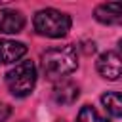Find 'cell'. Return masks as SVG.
Masks as SVG:
<instances>
[{
  "mask_svg": "<svg viewBox=\"0 0 122 122\" xmlns=\"http://www.w3.org/2000/svg\"><path fill=\"white\" fill-rule=\"evenodd\" d=\"M78 67V57L74 46H55L42 53L40 69L44 76L51 82H61L65 76L74 72Z\"/></svg>",
  "mask_w": 122,
  "mask_h": 122,
  "instance_id": "obj_1",
  "label": "cell"
},
{
  "mask_svg": "<svg viewBox=\"0 0 122 122\" xmlns=\"http://www.w3.org/2000/svg\"><path fill=\"white\" fill-rule=\"evenodd\" d=\"M32 25H34V30L42 36L61 38L71 30V17L63 11H59V10L46 8V10L36 11Z\"/></svg>",
  "mask_w": 122,
  "mask_h": 122,
  "instance_id": "obj_2",
  "label": "cell"
},
{
  "mask_svg": "<svg viewBox=\"0 0 122 122\" xmlns=\"http://www.w3.org/2000/svg\"><path fill=\"white\" fill-rule=\"evenodd\" d=\"M6 86L15 97H27L36 86V67L32 61H19L6 72Z\"/></svg>",
  "mask_w": 122,
  "mask_h": 122,
  "instance_id": "obj_3",
  "label": "cell"
},
{
  "mask_svg": "<svg viewBox=\"0 0 122 122\" xmlns=\"http://www.w3.org/2000/svg\"><path fill=\"white\" fill-rule=\"evenodd\" d=\"M97 72L105 80H118L122 76V55L116 51H105L97 59Z\"/></svg>",
  "mask_w": 122,
  "mask_h": 122,
  "instance_id": "obj_4",
  "label": "cell"
},
{
  "mask_svg": "<svg viewBox=\"0 0 122 122\" xmlns=\"http://www.w3.org/2000/svg\"><path fill=\"white\" fill-rule=\"evenodd\" d=\"M93 17L103 25H122V2L99 4L93 11Z\"/></svg>",
  "mask_w": 122,
  "mask_h": 122,
  "instance_id": "obj_5",
  "label": "cell"
},
{
  "mask_svg": "<svg viewBox=\"0 0 122 122\" xmlns=\"http://www.w3.org/2000/svg\"><path fill=\"white\" fill-rule=\"evenodd\" d=\"M25 27V15L17 10H0V32L17 34Z\"/></svg>",
  "mask_w": 122,
  "mask_h": 122,
  "instance_id": "obj_6",
  "label": "cell"
},
{
  "mask_svg": "<svg viewBox=\"0 0 122 122\" xmlns=\"http://www.w3.org/2000/svg\"><path fill=\"white\" fill-rule=\"evenodd\" d=\"M78 95H80V88L69 80L57 82L53 88V101L59 105H72L78 99Z\"/></svg>",
  "mask_w": 122,
  "mask_h": 122,
  "instance_id": "obj_7",
  "label": "cell"
},
{
  "mask_svg": "<svg viewBox=\"0 0 122 122\" xmlns=\"http://www.w3.org/2000/svg\"><path fill=\"white\" fill-rule=\"evenodd\" d=\"M27 53V46L15 40H0V61L2 63H15Z\"/></svg>",
  "mask_w": 122,
  "mask_h": 122,
  "instance_id": "obj_8",
  "label": "cell"
},
{
  "mask_svg": "<svg viewBox=\"0 0 122 122\" xmlns=\"http://www.w3.org/2000/svg\"><path fill=\"white\" fill-rule=\"evenodd\" d=\"M103 107L112 114V116H122V93L118 92H107L101 95Z\"/></svg>",
  "mask_w": 122,
  "mask_h": 122,
  "instance_id": "obj_9",
  "label": "cell"
},
{
  "mask_svg": "<svg viewBox=\"0 0 122 122\" xmlns=\"http://www.w3.org/2000/svg\"><path fill=\"white\" fill-rule=\"evenodd\" d=\"M76 122H109V120L103 118L92 105H84V107L80 109V112H78Z\"/></svg>",
  "mask_w": 122,
  "mask_h": 122,
  "instance_id": "obj_10",
  "label": "cell"
},
{
  "mask_svg": "<svg viewBox=\"0 0 122 122\" xmlns=\"http://www.w3.org/2000/svg\"><path fill=\"white\" fill-rule=\"evenodd\" d=\"M10 107L8 105H4V103H0V122H6L8 120V116H10Z\"/></svg>",
  "mask_w": 122,
  "mask_h": 122,
  "instance_id": "obj_11",
  "label": "cell"
},
{
  "mask_svg": "<svg viewBox=\"0 0 122 122\" xmlns=\"http://www.w3.org/2000/svg\"><path fill=\"white\" fill-rule=\"evenodd\" d=\"M118 48H120V53H122V40L118 42Z\"/></svg>",
  "mask_w": 122,
  "mask_h": 122,
  "instance_id": "obj_12",
  "label": "cell"
},
{
  "mask_svg": "<svg viewBox=\"0 0 122 122\" xmlns=\"http://www.w3.org/2000/svg\"><path fill=\"white\" fill-rule=\"evenodd\" d=\"M59 122H65V120H59Z\"/></svg>",
  "mask_w": 122,
  "mask_h": 122,
  "instance_id": "obj_13",
  "label": "cell"
}]
</instances>
